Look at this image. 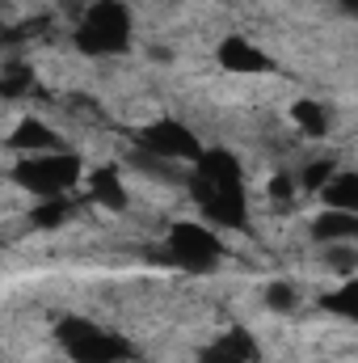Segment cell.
<instances>
[{
	"mask_svg": "<svg viewBox=\"0 0 358 363\" xmlns=\"http://www.w3.org/2000/svg\"><path fill=\"white\" fill-rule=\"evenodd\" d=\"M89 174V161L76 148H59V152H38V157H13L8 182L17 190H25L30 199H68L81 194Z\"/></svg>",
	"mask_w": 358,
	"mask_h": 363,
	"instance_id": "1",
	"label": "cell"
},
{
	"mask_svg": "<svg viewBox=\"0 0 358 363\" xmlns=\"http://www.w3.org/2000/svg\"><path fill=\"white\" fill-rule=\"evenodd\" d=\"M312 203H316V207H329V211L358 216V169L354 165H342L333 178L312 194Z\"/></svg>",
	"mask_w": 358,
	"mask_h": 363,
	"instance_id": "2",
	"label": "cell"
}]
</instances>
